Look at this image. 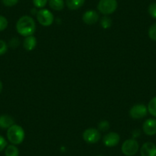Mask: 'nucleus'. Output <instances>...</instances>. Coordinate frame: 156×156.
<instances>
[{"instance_id": "obj_21", "label": "nucleus", "mask_w": 156, "mask_h": 156, "mask_svg": "<svg viewBox=\"0 0 156 156\" xmlns=\"http://www.w3.org/2000/svg\"><path fill=\"white\" fill-rule=\"evenodd\" d=\"M148 12L151 18L156 19V2H152L150 4L148 8Z\"/></svg>"}, {"instance_id": "obj_18", "label": "nucleus", "mask_w": 156, "mask_h": 156, "mask_svg": "<svg viewBox=\"0 0 156 156\" xmlns=\"http://www.w3.org/2000/svg\"><path fill=\"white\" fill-rule=\"evenodd\" d=\"M112 22L111 20V19L109 17H108L107 16H105L104 17H103L100 19V25L104 29H107V28H110L111 25H112Z\"/></svg>"}, {"instance_id": "obj_13", "label": "nucleus", "mask_w": 156, "mask_h": 156, "mask_svg": "<svg viewBox=\"0 0 156 156\" xmlns=\"http://www.w3.org/2000/svg\"><path fill=\"white\" fill-rule=\"evenodd\" d=\"M37 45V38L33 35H29L25 37L23 41V47L26 51H31L35 48Z\"/></svg>"}, {"instance_id": "obj_15", "label": "nucleus", "mask_w": 156, "mask_h": 156, "mask_svg": "<svg viewBox=\"0 0 156 156\" xmlns=\"http://www.w3.org/2000/svg\"><path fill=\"white\" fill-rule=\"evenodd\" d=\"M48 4L49 6L55 11H61L65 5L64 0H48Z\"/></svg>"}, {"instance_id": "obj_12", "label": "nucleus", "mask_w": 156, "mask_h": 156, "mask_svg": "<svg viewBox=\"0 0 156 156\" xmlns=\"http://www.w3.org/2000/svg\"><path fill=\"white\" fill-rule=\"evenodd\" d=\"M15 121L12 117L7 114L0 115V128L3 129H8L9 127L14 125Z\"/></svg>"}, {"instance_id": "obj_20", "label": "nucleus", "mask_w": 156, "mask_h": 156, "mask_svg": "<svg viewBox=\"0 0 156 156\" xmlns=\"http://www.w3.org/2000/svg\"><path fill=\"white\" fill-rule=\"evenodd\" d=\"M109 129V123L106 120L100 121V123L98 124V130L101 132H106Z\"/></svg>"}, {"instance_id": "obj_29", "label": "nucleus", "mask_w": 156, "mask_h": 156, "mask_svg": "<svg viewBox=\"0 0 156 156\" xmlns=\"http://www.w3.org/2000/svg\"><path fill=\"white\" fill-rule=\"evenodd\" d=\"M98 156H101V155H98Z\"/></svg>"}, {"instance_id": "obj_25", "label": "nucleus", "mask_w": 156, "mask_h": 156, "mask_svg": "<svg viewBox=\"0 0 156 156\" xmlns=\"http://www.w3.org/2000/svg\"><path fill=\"white\" fill-rule=\"evenodd\" d=\"M19 0H2V2L5 6L12 7L15 6L19 2Z\"/></svg>"}, {"instance_id": "obj_27", "label": "nucleus", "mask_w": 156, "mask_h": 156, "mask_svg": "<svg viewBox=\"0 0 156 156\" xmlns=\"http://www.w3.org/2000/svg\"><path fill=\"white\" fill-rule=\"evenodd\" d=\"M7 145H8V144H7L6 139L3 136H0V152L3 151V150H5Z\"/></svg>"}, {"instance_id": "obj_3", "label": "nucleus", "mask_w": 156, "mask_h": 156, "mask_svg": "<svg viewBox=\"0 0 156 156\" xmlns=\"http://www.w3.org/2000/svg\"><path fill=\"white\" fill-rule=\"evenodd\" d=\"M118 7L116 0H100L97 5V9L101 14L109 16L115 12Z\"/></svg>"}, {"instance_id": "obj_23", "label": "nucleus", "mask_w": 156, "mask_h": 156, "mask_svg": "<svg viewBox=\"0 0 156 156\" xmlns=\"http://www.w3.org/2000/svg\"><path fill=\"white\" fill-rule=\"evenodd\" d=\"M9 22L6 18L3 16H0V31L5 30L8 27Z\"/></svg>"}, {"instance_id": "obj_1", "label": "nucleus", "mask_w": 156, "mask_h": 156, "mask_svg": "<svg viewBox=\"0 0 156 156\" xmlns=\"http://www.w3.org/2000/svg\"><path fill=\"white\" fill-rule=\"evenodd\" d=\"M36 30L35 22L29 16H23L16 23V31L21 35L27 37L33 35Z\"/></svg>"}, {"instance_id": "obj_24", "label": "nucleus", "mask_w": 156, "mask_h": 156, "mask_svg": "<svg viewBox=\"0 0 156 156\" xmlns=\"http://www.w3.org/2000/svg\"><path fill=\"white\" fill-rule=\"evenodd\" d=\"M8 51V44L3 40L0 39V56L5 55Z\"/></svg>"}, {"instance_id": "obj_11", "label": "nucleus", "mask_w": 156, "mask_h": 156, "mask_svg": "<svg viewBox=\"0 0 156 156\" xmlns=\"http://www.w3.org/2000/svg\"><path fill=\"white\" fill-rule=\"evenodd\" d=\"M141 156H156V145L153 142H147L140 148Z\"/></svg>"}, {"instance_id": "obj_28", "label": "nucleus", "mask_w": 156, "mask_h": 156, "mask_svg": "<svg viewBox=\"0 0 156 156\" xmlns=\"http://www.w3.org/2000/svg\"><path fill=\"white\" fill-rule=\"evenodd\" d=\"M2 89H3V84H2V82L0 80V93L2 92Z\"/></svg>"}, {"instance_id": "obj_19", "label": "nucleus", "mask_w": 156, "mask_h": 156, "mask_svg": "<svg viewBox=\"0 0 156 156\" xmlns=\"http://www.w3.org/2000/svg\"><path fill=\"white\" fill-rule=\"evenodd\" d=\"M148 37L152 41H156V23L151 25L148 29Z\"/></svg>"}, {"instance_id": "obj_14", "label": "nucleus", "mask_w": 156, "mask_h": 156, "mask_svg": "<svg viewBox=\"0 0 156 156\" xmlns=\"http://www.w3.org/2000/svg\"><path fill=\"white\" fill-rule=\"evenodd\" d=\"M85 0H66V5L70 10H76L81 8Z\"/></svg>"}, {"instance_id": "obj_17", "label": "nucleus", "mask_w": 156, "mask_h": 156, "mask_svg": "<svg viewBox=\"0 0 156 156\" xmlns=\"http://www.w3.org/2000/svg\"><path fill=\"white\" fill-rule=\"evenodd\" d=\"M148 111L152 116L156 118V97H153L148 104Z\"/></svg>"}, {"instance_id": "obj_16", "label": "nucleus", "mask_w": 156, "mask_h": 156, "mask_svg": "<svg viewBox=\"0 0 156 156\" xmlns=\"http://www.w3.org/2000/svg\"><path fill=\"white\" fill-rule=\"evenodd\" d=\"M5 156H19V150L15 145H9L5 148Z\"/></svg>"}, {"instance_id": "obj_5", "label": "nucleus", "mask_w": 156, "mask_h": 156, "mask_svg": "<svg viewBox=\"0 0 156 156\" xmlns=\"http://www.w3.org/2000/svg\"><path fill=\"white\" fill-rule=\"evenodd\" d=\"M36 17L39 24L44 27L50 26L54 22V15L51 12L46 9H41L38 10Z\"/></svg>"}, {"instance_id": "obj_26", "label": "nucleus", "mask_w": 156, "mask_h": 156, "mask_svg": "<svg viewBox=\"0 0 156 156\" xmlns=\"http://www.w3.org/2000/svg\"><path fill=\"white\" fill-rule=\"evenodd\" d=\"M19 44H20V41H19V38H17V37H12L9 41V45L11 48H16L19 47Z\"/></svg>"}, {"instance_id": "obj_9", "label": "nucleus", "mask_w": 156, "mask_h": 156, "mask_svg": "<svg viewBox=\"0 0 156 156\" xmlns=\"http://www.w3.org/2000/svg\"><path fill=\"white\" fill-rule=\"evenodd\" d=\"M99 19H100V16L95 10H88V11L85 12L82 17L83 22L89 25L96 24L98 22Z\"/></svg>"}, {"instance_id": "obj_8", "label": "nucleus", "mask_w": 156, "mask_h": 156, "mask_svg": "<svg viewBox=\"0 0 156 156\" xmlns=\"http://www.w3.org/2000/svg\"><path fill=\"white\" fill-rule=\"evenodd\" d=\"M120 141V136L117 133L111 132L107 133L103 136V142L106 147H114L116 146Z\"/></svg>"}, {"instance_id": "obj_7", "label": "nucleus", "mask_w": 156, "mask_h": 156, "mask_svg": "<svg viewBox=\"0 0 156 156\" xmlns=\"http://www.w3.org/2000/svg\"><path fill=\"white\" fill-rule=\"evenodd\" d=\"M148 107L144 104H136L132 106L129 110V115L134 119H140L148 114Z\"/></svg>"}, {"instance_id": "obj_22", "label": "nucleus", "mask_w": 156, "mask_h": 156, "mask_svg": "<svg viewBox=\"0 0 156 156\" xmlns=\"http://www.w3.org/2000/svg\"><path fill=\"white\" fill-rule=\"evenodd\" d=\"M48 2V0H33V4L34 7L37 9H43L47 3Z\"/></svg>"}, {"instance_id": "obj_10", "label": "nucleus", "mask_w": 156, "mask_h": 156, "mask_svg": "<svg viewBox=\"0 0 156 156\" xmlns=\"http://www.w3.org/2000/svg\"><path fill=\"white\" fill-rule=\"evenodd\" d=\"M142 130L147 136H154L156 135V119H148L144 122L142 125Z\"/></svg>"}, {"instance_id": "obj_6", "label": "nucleus", "mask_w": 156, "mask_h": 156, "mask_svg": "<svg viewBox=\"0 0 156 156\" xmlns=\"http://www.w3.org/2000/svg\"><path fill=\"white\" fill-rule=\"evenodd\" d=\"M83 139L87 143L95 144L100 140L101 134L97 129L89 128L83 133Z\"/></svg>"}, {"instance_id": "obj_2", "label": "nucleus", "mask_w": 156, "mask_h": 156, "mask_svg": "<svg viewBox=\"0 0 156 156\" xmlns=\"http://www.w3.org/2000/svg\"><path fill=\"white\" fill-rule=\"evenodd\" d=\"M7 139L12 145H17L22 143L25 139V133L21 126L14 124L7 129Z\"/></svg>"}, {"instance_id": "obj_4", "label": "nucleus", "mask_w": 156, "mask_h": 156, "mask_svg": "<svg viewBox=\"0 0 156 156\" xmlns=\"http://www.w3.org/2000/svg\"><path fill=\"white\" fill-rule=\"evenodd\" d=\"M139 149V142L135 139H129L122 143L121 150L124 155L133 156L138 152Z\"/></svg>"}]
</instances>
